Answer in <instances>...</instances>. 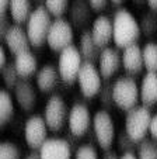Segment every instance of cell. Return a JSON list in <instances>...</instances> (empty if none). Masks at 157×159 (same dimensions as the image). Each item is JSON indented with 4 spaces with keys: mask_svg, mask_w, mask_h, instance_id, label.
<instances>
[{
    "mask_svg": "<svg viewBox=\"0 0 157 159\" xmlns=\"http://www.w3.org/2000/svg\"><path fill=\"white\" fill-rule=\"evenodd\" d=\"M79 49L83 57L84 62H98V58L102 49L97 45V42L93 38L91 30H84L79 39Z\"/></svg>",
    "mask_w": 157,
    "mask_h": 159,
    "instance_id": "22",
    "label": "cell"
},
{
    "mask_svg": "<svg viewBox=\"0 0 157 159\" xmlns=\"http://www.w3.org/2000/svg\"><path fill=\"white\" fill-rule=\"evenodd\" d=\"M111 2H112L114 4H119V3H122L124 0H111Z\"/></svg>",
    "mask_w": 157,
    "mask_h": 159,
    "instance_id": "44",
    "label": "cell"
},
{
    "mask_svg": "<svg viewBox=\"0 0 157 159\" xmlns=\"http://www.w3.org/2000/svg\"><path fill=\"white\" fill-rule=\"evenodd\" d=\"M135 4H137V6H140V4H143V3H146V0H132Z\"/></svg>",
    "mask_w": 157,
    "mask_h": 159,
    "instance_id": "43",
    "label": "cell"
},
{
    "mask_svg": "<svg viewBox=\"0 0 157 159\" xmlns=\"http://www.w3.org/2000/svg\"><path fill=\"white\" fill-rule=\"evenodd\" d=\"M0 159H21V151L14 142L4 141L0 144Z\"/></svg>",
    "mask_w": 157,
    "mask_h": 159,
    "instance_id": "31",
    "label": "cell"
},
{
    "mask_svg": "<svg viewBox=\"0 0 157 159\" xmlns=\"http://www.w3.org/2000/svg\"><path fill=\"white\" fill-rule=\"evenodd\" d=\"M14 65L17 69L20 78L23 79H28L30 76L37 75L38 72V59L34 55V52L31 49L23 51L20 54L14 55Z\"/></svg>",
    "mask_w": 157,
    "mask_h": 159,
    "instance_id": "21",
    "label": "cell"
},
{
    "mask_svg": "<svg viewBox=\"0 0 157 159\" xmlns=\"http://www.w3.org/2000/svg\"><path fill=\"white\" fill-rule=\"evenodd\" d=\"M122 68L129 75H139L145 69L143 49L137 45V42L122 49Z\"/></svg>",
    "mask_w": 157,
    "mask_h": 159,
    "instance_id": "18",
    "label": "cell"
},
{
    "mask_svg": "<svg viewBox=\"0 0 157 159\" xmlns=\"http://www.w3.org/2000/svg\"><path fill=\"white\" fill-rule=\"evenodd\" d=\"M140 89V103L143 106L157 104V73L156 72H146L143 75L139 84Z\"/></svg>",
    "mask_w": 157,
    "mask_h": 159,
    "instance_id": "20",
    "label": "cell"
},
{
    "mask_svg": "<svg viewBox=\"0 0 157 159\" xmlns=\"http://www.w3.org/2000/svg\"><path fill=\"white\" fill-rule=\"evenodd\" d=\"M91 6L87 0H73L69 7V21L74 28H84L91 20Z\"/></svg>",
    "mask_w": 157,
    "mask_h": 159,
    "instance_id": "19",
    "label": "cell"
},
{
    "mask_svg": "<svg viewBox=\"0 0 157 159\" xmlns=\"http://www.w3.org/2000/svg\"><path fill=\"white\" fill-rule=\"evenodd\" d=\"M60 80L62 79L59 75V69H58V66L52 65V63L42 65L35 75L37 87L42 93H52Z\"/></svg>",
    "mask_w": 157,
    "mask_h": 159,
    "instance_id": "15",
    "label": "cell"
},
{
    "mask_svg": "<svg viewBox=\"0 0 157 159\" xmlns=\"http://www.w3.org/2000/svg\"><path fill=\"white\" fill-rule=\"evenodd\" d=\"M44 6L48 9L50 16L55 18L63 17L70 7V2L69 0H44Z\"/></svg>",
    "mask_w": 157,
    "mask_h": 159,
    "instance_id": "27",
    "label": "cell"
},
{
    "mask_svg": "<svg viewBox=\"0 0 157 159\" xmlns=\"http://www.w3.org/2000/svg\"><path fill=\"white\" fill-rule=\"evenodd\" d=\"M136 155L139 159H157V142L145 138L137 145Z\"/></svg>",
    "mask_w": 157,
    "mask_h": 159,
    "instance_id": "28",
    "label": "cell"
},
{
    "mask_svg": "<svg viewBox=\"0 0 157 159\" xmlns=\"http://www.w3.org/2000/svg\"><path fill=\"white\" fill-rule=\"evenodd\" d=\"M14 92V99L17 104L24 111H31L37 104V90L35 86L31 83L28 79H23L17 82L15 87L13 89Z\"/></svg>",
    "mask_w": 157,
    "mask_h": 159,
    "instance_id": "17",
    "label": "cell"
},
{
    "mask_svg": "<svg viewBox=\"0 0 157 159\" xmlns=\"http://www.w3.org/2000/svg\"><path fill=\"white\" fill-rule=\"evenodd\" d=\"M44 118L50 131L58 132L65 127L69 117V108L60 94H52L44 107Z\"/></svg>",
    "mask_w": 157,
    "mask_h": 159,
    "instance_id": "8",
    "label": "cell"
},
{
    "mask_svg": "<svg viewBox=\"0 0 157 159\" xmlns=\"http://www.w3.org/2000/svg\"><path fill=\"white\" fill-rule=\"evenodd\" d=\"M87 2H89V4L91 6V9L94 11H101V10H104L107 7L110 0H87Z\"/></svg>",
    "mask_w": 157,
    "mask_h": 159,
    "instance_id": "35",
    "label": "cell"
},
{
    "mask_svg": "<svg viewBox=\"0 0 157 159\" xmlns=\"http://www.w3.org/2000/svg\"><path fill=\"white\" fill-rule=\"evenodd\" d=\"M119 159H139V158H137V155L135 152H122Z\"/></svg>",
    "mask_w": 157,
    "mask_h": 159,
    "instance_id": "39",
    "label": "cell"
},
{
    "mask_svg": "<svg viewBox=\"0 0 157 159\" xmlns=\"http://www.w3.org/2000/svg\"><path fill=\"white\" fill-rule=\"evenodd\" d=\"M3 41L6 44L7 49L10 51V54L13 55L27 51V49H30V47H33L30 38H28L27 30H24L21 24H13L10 30L7 31V34L4 35Z\"/></svg>",
    "mask_w": 157,
    "mask_h": 159,
    "instance_id": "14",
    "label": "cell"
},
{
    "mask_svg": "<svg viewBox=\"0 0 157 159\" xmlns=\"http://www.w3.org/2000/svg\"><path fill=\"white\" fill-rule=\"evenodd\" d=\"M33 10L34 9L31 4V0H10L7 13L10 14V17L13 18L15 24H23V23H27Z\"/></svg>",
    "mask_w": 157,
    "mask_h": 159,
    "instance_id": "23",
    "label": "cell"
},
{
    "mask_svg": "<svg viewBox=\"0 0 157 159\" xmlns=\"http://www.w3.org/2000/svg\"><path fill=\"white\" fill-rule=\"evenodd\" d=\"M7 65V55H6V49L2 47L0 48V68Z\"/></svg>",
    "mask_w": 157,
    "mask_h": 159,
    "instance_id": "37",
    "label": "cell"
},
{
    "mask_svg": "<svg viewBox=\"0 0 157 159\" xmlns=\"http://www.w3.org/2000/svg\"><path fill=\"white\" fill-rule=\"evenodd\" d=\"M83 63L84 59L80 54L79 47H74L72 44L63 51H60L59 59H58V69H59V75L63 83L73 84L74 82H77V76Z\"/></svg>",
    "mask_w": 157,
    "mask_h": 159,
    "instance_id": "5",
    "label": "cell"
},
{
    "mask_svg": "<svg viewBox=\"0 0 157 159\" xmlns=\"http://www.w3.org/2000/svg\"><path fill=\"white\" fill-rule=\"evenodd\" d=\"M91 34L101 49L108 47L110 42L114 39L112 18H110L108 16H98L91 24Z\"/></svg>",
    "mask_w": 157,
    "mask_h": 159,
    "instance_id": "16",
    "label": "cell"
},
{
    "mask_svg": "<svg viewBox=\"0 0 157 159\" xmlns=\"http://www.w3.org/2000/svg\"><path fill=\"white\" fill-rule=\"evenodd\" d=\"M0 70H2V78H3L6 89L13 90L15 87V84H17V82L21 79L17 69H15L14 62H7V65L3 66V68H0Z\"/></svg>",
    "mask_w": 157,
    "mask_h": 159,
    "instance_id": "26",
    "label": "cell"
},
{
    "mask_svg": "<svg viewBox=\"0 0 157 159\" xmlns=\"http://www.w3.org/2000/svg\"><path fill=\"white\" fill-rule=\"evenodd\" d=\"M139 23H140L142 34H145V35L151 37L157 31V17L153 14V13L143 14V17L140 18Z\"/></svg>",
    "mask_w": 157,
    "mask_h": 159,
    "instance_id": "30",
    "label": "cell"
},
{
    "mask_svg": "<svg viewBox=\"0 0 157 159\" xmlns=\"http://www.w3.org/2000/svg\"><path fill=\"white\" fill-rule=\"evenodd\" d=\"M42 159H72L73 149L68 139L65 138H48L39 148Z\"/></svg>",
    "mask_w": 157,
    "mask_h": 159,
    "instance_id": "13",
    "label": "cell"
},
{
    "mask_svg": "<svg viewBox=\"0 0 157 159\" xmlns=\"http://www.w3.org/2000/svg\"><path fill=\"white\" fill-rule=\"evenodd\" d=\"M52 16L44 4H38L33 10L31 16L25 23L28 38L33 47H42L46 42V37L52 24Z\"/></svg>",
    "mask_w": 157,
    "mask_h": 159,
    "instance_id": "2",
    "label": "cell"
},
{
    "mask_svg": "<svg viewBox=\"0 0 157 159\" xmlns=\"http://www.w3.org/2000/svg\"><path fill=\"white\" fill-rule=\"evenodd\" d=\"M146 4L150 7V10L157 11V0H146Z\"/></svg>",
    "mask_w": 157,
    "mask_h": 159,
    "instance_id": "42",
    "label": "cell"
},
{
    "mask_svg": "<svg viewBox=\"0 0 157 159\" xmlns=\"http://www.w3.org/2000/svg\"><path fill=\"white\" fill-rule=\"evenodd\" d=\"M48 131H49V127H48L44 116H31L25 121V124H24V139L30 147V149L39 151V148L44 145V142L49 138Z\"/></svg>",
    "mask_w": 157,
    "mask_h": 159,
    "instance_id": "10",
    "label": "cell"
},
{
    "mask_svg": "<svg viewBox=\"0 0 157 159\" xmlns=\"http://www.w3.org/2000/svg\"><path fill=\"white\" fill-rule=\"evenodd\" d=\"M13 18L10 17L9 13H0V38L3 39L4 35L7 34V31L11 27Z\"/></svg>",
    "mask_w": 157,
    "mask_h": 159,
    "instance_id": "34",
    "label": "cell"
},
{
    "mask_svg": "<svg viewBox=\"0 0 157 159\" xmlns=\"http://www.w3.org/2000/svg\"><path fill=\"white\" fill-rule=\"evenodd\" d=\"M10 0H0V13H7Z\"/></svg>",
    "mask_w": 157,
    "mask_h": 159,
    "instance_id": "40",
    "label": "cell"
},
{
    "mask_svg": "<svg viewBox=\"0 0 157 159\" xmlns=\"http://www.w3.org/2000/svg\"><path fill=\"white\" fill-rule=\"evenodd\" d=\"M115 106L122 111H129L140 102V89L132 76H119L112 83Z\"/></svg>",
    "mask_w": 157,
    "mask_h": 159,
    "instance_id": "3",
    "label": "cell"
},
{
    "mask_svg": "<svg viewBox=\"0 0 157 159\" xmlns=\"http://www.w3.org/2000/svg\"><path fill=\"white\" fill-rule=\"evenodd\" d=\"M97 63L104 80L111 79L122 66V54L119 52V48H112V47L102 48Z\"/></svg>",
    "mask_w": 157,
    "mask_h": 159,
    "instance_id": "12",
    "label": "cell"
},
{
    "mask_svg": "<svg viewBox=\"0 0 157 159\" xmlns=\"http://www.w3.org/2000/svg\"><path fill=\"white\" fill-rule=\"evenodd\" d=\"M98 96H100V103H101V106H102L104 110L110 111L111 108L115 106L114 96H112V83L110 82V79L102 83V87H101Z\"/></svg>",
    "mask_w": 157,
    "mask_h": 159,
    "instance_id": "29",
    "label": "cell"
},
{
    "mask_svg": "<svg viewBox=\"0 0 157 159\" xmlns=\"http://www.w3.org/2000/svg\"><path fill=\"white\" fill-rule=\"evenodd\" d=\"M14 116V103L7 89L0 92V124L4 127Z\"/></svg>",
    "mask_w": 157,
    "mask_h": 159,
    "instance_id": "24",
    "label": "cell"
},
{
    "mask_svg": "<svg viewBox=\"0 0 157 159\" xmlns=\"http://www.w3.org/2000/svg\"><path fill=\"white\" fill-rule=\"evenodd\" d=\"M142 49H143L145 68L149 72L157 73V42H154V41L146 42Z\"/></svg>",
    "mask_w": 157,
    "mask_h": 159,
    "instance_id": "25",
    "label": "cell"
},
{
    "mask_svg": "<svg viewBox=\"0 0 157 159\" xmlns=\"http://www.w3.org/2000/svg\"><path fill=\"white\" fill-rule=\"evenodd\" d=\"M91 124L93 118L89 107L84 103H74L69 110L68 117V125L70 134H73L77 138H81L89 132Z\"/></svg>",
    "mask_w": 157,
    "mask_h": 159,
    "instance_id": "11",
    "label": "cell"
},
{
    "mask_svg": "<svg viewBox=\"0 0 157 159\" xmlns=\"http://www.w3.org/2000/svg\"><path fill=\"white\" fill-rule=\"evenodd\" d=\"M116 144H118V148L122 152H135L137 149V145H139L130 138L125 129L116 135Z\"/></svg>",
    "mask_w": 157,
    "mask_h": 159,
    "instance_id": "32",
    "label": "cell"
},
{
    "mask_svg": "<svg viewBox=\"0 0 157 159\" xmlns=\"http://www.w3.org/2000/svg\"><path fill=\"white\" fill-rule=\"evenodd\" d=\"M24 159H42V158H41L38 151H33V152H30Z\"/></svg>",
    "mask_w": 157,
    "mask_h": 159,
    "instance_id": "41",
    "label": "cell"
},
{
    "mask_svg": "<svg viewBox=\"0 0 157 159\" xmlns=\"http://www.w3.org/2000/svg\"><path fill=\"white\" fill-rule=\"evenodd\" d=\"M93 134H94L95 142L102 151L111 149L114 141L116 138L115 134V125H114V120L111 117L110 111L107 110H98L94 116H93Z\"/></svg>",
    "mask_w": 157,
    "mask_h": 159,
    "instance_id": "6",
    "label": "cell"
},
{
    "mask_svg": "<svg viewBox=\"0 0 157 159\" xmlns=\"http://www.w3.org/2000/svg\"><path fill=\"white\" fill-rule=\"evenodd\" d=\"M102 159H119V156L116 155V152H115V151H111V149H108V151H105V152H104Z\"/></svg>",
    "mask_w": 157,
    "mask_h": 159,
    "instance_id": "38",
    "label": "cell"
},
{
    "mask_svg": "<svg viewBox=\"0 0 157 159\" xmlns=\"http://www.w3.org/2000/svg\"><path fill=\"white\" fill-rule=\"evenodd\" d=\"M114 24V44L116 48H126L129 45L137 42L142 35L140 23L136 20L132 13L128 9H119L115 11L112 17Z\"/></svg>",
    "mask_w": 157,
    "mask_h": 159,
    "instance_id": "1",
    "label": "cell"
},
{
    "mask_svg": "<svg viewBox=\"0 0 157 159\" xmlns=\"http://www.w3.org/2000/svg\"><path fill=\"white\" fill-rule=\"evenodd\" d=\"M150 107L147 106H136L132 110L126 111V117H125V131L128 132L130 138L135 142H142L146 138V135L150 128L151 121Z\"/></svg>",
    "mask_w": 157,
    "mask_h": 159,
    "instance_id": "4",
    "label": "cell"
},
{
    "mask_svg": "<svg viewBox=\"0 0 157 159\" xmlns=\"http://www.w3.org/2000/svg\"><path fill=\"white\" fill-rule=\"evenodd\" d=\"M102 75L94 62H84L81 65L79 76H77V83H79L81 94L86 99H93L100 93L102 87Z\"/></svg>",
    "mask_w": 157,
    "mask_h": 159,
    "instance_id": "9",
    "label": "cell"
},
{
    "mask_svg": "<svg viewBox=\"0 0 157 159\" xmlns=\"http://www.w3.org/2000/svg\"><path fill=\"white\" fill-rule=\"evenodd\" d=\"M74 38V27L68 18L58 17L52 21L49 33L46 37V44L52 51L60 52L69 45H72Z\"/></svg>",
    "mask_w": 157,
    "mask_h": 159,
    "instance_id": "7",
    "label": "cell"
},
{
    "mask_svg": "<svg viewBox=\"0 0 157 159\" xmlns=\"http://www.w3.org/2000/svg\"><path fill=\"white\" fill-rule=\"evenodd\" d=\"M74 159H100L97 149L91 144H83L79 145L77 149L74 151Z\"/></svg>",
    "mask_w": 157,
    "mask_h": 159,
    "instance_id": "33",
    "label": "cell"
},
{
    "mask_svg": "<svg viewBox=\"0 0 157 159\" xmlns=\"http://www.w3.org/2000/svg\"><path fill=\"white\" fill-rule=\"evenodd\" d=\"M149 134H150L151 139L157 142V114H153L150 121V128H149Z\"/></svg>",
    "mask_w": 157,
    "mask_h": 159,
    "instance_id": "36",
    "label": "cell"
}]
</instances>
